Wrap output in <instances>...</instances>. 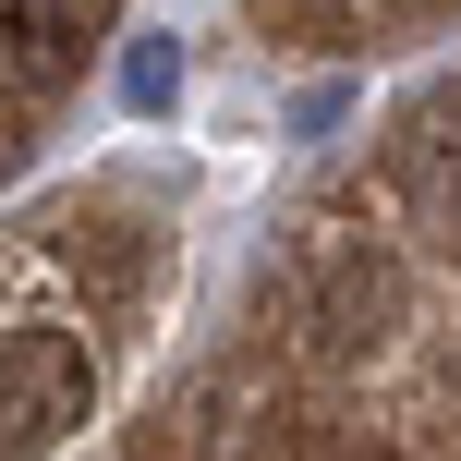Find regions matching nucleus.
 Instances as JSON below:
<instances>
[{
	"mask_svg": "<svg viewBox=\"0 0 461 461\" xmlns=\"http://www.w3.org/2000/svg\"><path fill=\"white\" fill-rule=\"evenodd\" d=\"M279 303H292L303 352L352 365V352H376L401 328V255H376L365 230H303L292 267H279Z\"/></svg>",
	"mask_w": 461,
	"mask_h": 461,
	"instance_id": "obj_1",
	"label": "nucleus"
},
{
	"mask_svg": "<svg viewBox=\"0 0 461 461\" xmlns=\"http://www.w3.org/2000/svg\"><path fill=\"white\" fill-rule=\"evenodd\" d=\"M97 413V352L73 328H0V461L61 449Z\"/></svg>",
	"mask_w": 461,
	"mask_h": 461,
	"instance_id": "obj_2",
	"label": "nucleus"
},
{
	"mask_svg": "<svg viewBox=\"0 0 461 461\" xmlns=\"http://www.w3.org/2000/svg\"><path fill=\"white\" fill-rule=\"evenodd\" d=\"M389 183L413 194L425 219L461 230V73H438V86L401 97V122H389Z\"/></svg>",
	"mask_w": 461,
	"mask_h": 461,
	"instance_id": "obj_3",
	"label": "nucleus"
},
{
	"mask_svg": "<svg viewBox=\"0 0 461 461\" xmlns=\"http://www.w3.org/2000/svg\"><path fill=\"white\" fill-rule=\"evenodd\" d=\"M110 13H122V0H0V37H13V61L37 73V86H61Z\"/></svg>",
	"mask_w": 461,
	"mask_h": 461,
	"instance_id": "obj_4",
	"label": "nucleus"
},
{
	"mask_svg": "<svg viewBox=\"0 0 461 461\" xmlns=\"http://www.w3.org/2000/svg\"><path fill=\"white\" fill-rule=\"evenodd\" d=\"M170 86H183V61H170V49L146 37L134 61H122V97H134V110H170Z\"/></svg>",
	"mask_w": 461,
	"mask_h": 461,
	"instance_id": "obj_5",
	"label": "nucleus"
},
{
	"mask_svg": "<svg viewBox=\"0 0 461 461\" xmlns=\"http://www.w3.org/2000/svg\"><path fill=\"white\" fill-rule=\"evenodd\" d=\"M24 158V122H13V97H0V170H13Z\"/></svg>",
	"mask_w": 461,
	"mask_h": 461,
	"instance_id": "obj_6",
	"label": "nucleus"
}]
</instances>
